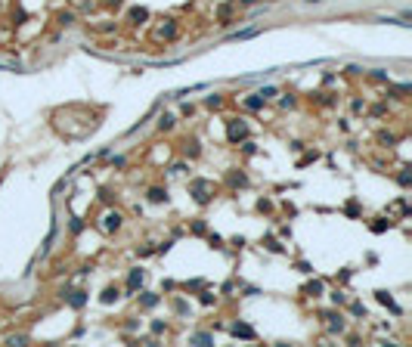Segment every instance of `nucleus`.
<instances>
[{"instance_id": "obj_4", "label": "nucleus", "mask_w": 412, "mask_h": 347, "mask_svg": "<svg viewBox=\"0 0 412 347\" xmlns=\"http://www.w3.org/2000/svg\"><path fill=\"white\" fill-rule=\"evenodd\" d=\"M307 3H316V0H307Z\"/></svg>"}, {"instance_id": "obj_2", "label": "nucleus", "mask_w": 412, "mask_h": 347, "mask_svg": "<svg viewBox=\"0 0 412 347\" xmlns=\"http://www.w3.org/2000/svg\"><path fill=\"white\" fill-rule=\"evenodd\" d=\"M233 335H242V338H254V332H251L248 326H235V329H233Z\"/></svg>"}, {"instance_id": "obj_1", "label": "nucleus", "mask_w": 412, "mask_h": 347, "mask_svg": "<svg viewBox=\"0 0 412 347\" xmlns=\"http://www.w3.org/2000/svg\"><path fill=\"white\" fill-rule=\"evenodd\" d=\"M239 137H245V124H233L230 128V140H239Z\"/></svg>"}, {"instance_id": "obj_3", "label": "nucleus", "mask_w": 412, "mask_h": 347, "mask_svg": "<svg viewBox=\"0 0 412 347\" xmlns=\"http://www.w3.org/2000/svg\"><path fill=\"white\" fill-rule=\"evenodd\" d=\"M149 199H152V201H161V199H167V196H164L161 189H152V196H149Z\"/></svg>"}]
</instances>
